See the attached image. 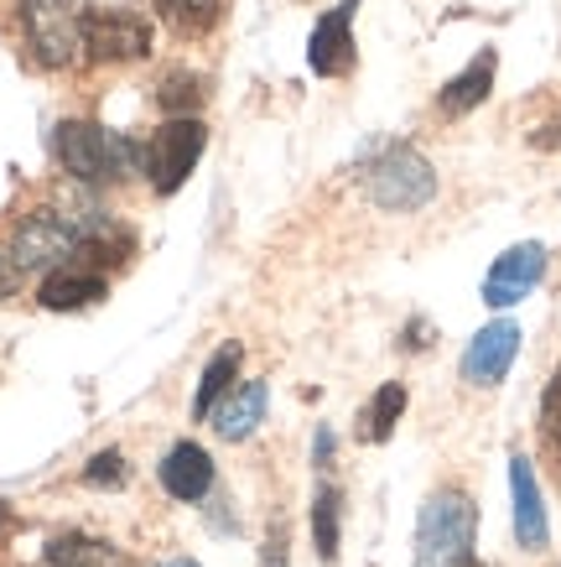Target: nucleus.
I'll return each mask as SVG.
<instances>
[{
	"instance_id": "bb28decb",
	"label": "nucleus",
	"mask_w": 561,
	"mask_h": 567,
	"mask_svg": "<svg viewBox=\"0 0 561 567\" xmlns=\"http://www.w3.org/2000/svg\"><path fill=\"white\" fill-rule=\"evenodd\" d=\"M411 349H426L432 344V323H411V339H406Z\"/></svg>"
},
{
	"instance_id": "9b49d317",
	"label": "nucleus",
	"mask_w": 561,
	"mask_h": 567,
	"mask_svg": "<svg viewBox=\"0 0 561 567\" xmlns=\"http://www.w3.org/2000/svg\"><path fill=\"white\" fill-rule=\"evenodd\" d=\"M510 489H515V536L526 551H541L551 526H546V505H541V484L530 474V458H510Z\"/></svg>"
},
{
	"instance_id": "4468645a",
	"label": "nucleus",
	"mask_w": 561,
	"mask_h": 567,
	"mask_svg": "<svg viewBox=\"0 0 561 567\" xmlns=\"http://www.w3.org/2000/svg\"><path fill=\"white\" fill-rule=\"evenodd\" d=\"M494 69H499V58H494V48H484L474 63L458 73V79H447V89H443V115H468V110H478V104L489 100Z\"/></svg>"
},
{
	"instance_id": "ddd939ff",
	"label": "nucleus",
	"mask_w": 561,
	"mask_h": 567,
	"mask_svg": "<svg viewBox=\"0 0 561 567\" xmlns=\"http://www.w3.org/2000/svg\"><path fill=\"white\" fill-rule=\"evenodd\" d=\"M266 385L260 380H250L245 391H229V401L224 406H214V432H219L224 443H245L250 432L266 422Z\"/></svg>"
},
{
	"instance_id": "aec40b11",
	"label": "nucleus",
	"mask_w": 561,
	"mask_h": 567,
	"mask_svg": "<svg viewBox=\"0 0 561 567\" xmlns=\"http://www.w3.org/2000/svg\"><path fill=\"white\" fill-rule=\"evenodd\" d=\"M156 11L167 17L172 32L198 37V32H208V27L219 21V0H156Z\"/></svg>"
},
{
	"instance_id": "9d476101",
	"label": "nucleus",
	"mask_w": 561,
	"mask_h": 567,
	"mask_svg": "<svg viewBox=\"0 0 561 567\" xmlns=\"http://www.w3.org/2000/svg\"><path fill=\"white\" fill-rule=\"evenodd\" d=\"M354 6L359 0H343L339 11H328L318 27H312V42H307V63L323 79H343L354 69Z\"/></svg>"
},
{
	"instance_id": "f257e3e1",
	"label": "nucleus",
	"mask_w": 561,
	"mask_h": 567,
	"mask_svg": "<svg viewBox=\"0 0 561 567\" xmlns=\"http://www.w3.org/2000/svg\"><path fill=\"white\" fill-rule=\"evenodd\" d=\"M478 511L458 489H437L416 516V567H468L474 563Z\"/></svg>"
},
{
	"instance_id": "7ed1b4c3",
	"label": "nucleus",
	"mask_w": 561,
	"mask_h": 567,
	"mask_svg": "<svg viewBox=\"0 0 561 567\" xmlns=\"http://www.w3.org/2000/svg\"><path fill=\"white\" fill-rule=\"evenodd\" d=\"M364 193H370V204L385 208V214H416V208H426L437 198V173H432V162H426L422 152L385 146L380 162L364 173Z\"/></svg>"
},
{
	"instance_id": "1a4fd4ad",
	"label": "nucleus",
	"mask_w": 561,
	"mask_h": 567,
	"mask_svg": "<svg viewBox=\"0 0 561 567\" xmlns=\"http://www.w3.org/2000/svg\"><path fill=\"white\" fill-rule=\"evenodd\" d=\"M515 354H520V328H515L510 318L478 328L474 344L463 349V380H468V385H499V380L510 375Z\"/></svg>"
},
{
	"instance_id": "4be33fe9",
	"label": "nucleus",
	"mask_w": 561,
	"mask_h": 567,
	"mask_svg": "<svg viewBox=\"0 0 561 567\" xmlns=\"http://www.w3.org/2000/svg\"><path fill=\"white\" fill-rule=\"evenodd\" d=\"M541 432H546V443L561 453V364H557V375H551V385H546V395H541Z\"/></svg>"
},
{
	"instance_id": "2eb2a0df",
	"label": "nucleus",
	"mask_w": 561,
	"mask_h": 567,
	"mask_svg": "<svg viewBox=\"0 0 561 567\" xmlns=\"http://www.w3.org/2000/svg\"><path fill=\"white\" fill-rule=\"evenodd\" d=\"M104 297V276L94 271H52L42 281V308L48 312H79V308H94Z\"/></svg>"
},
{
	"instance_id": "6ab92c4d",
	"label": "nucleus",
	"mask_w": 561,
	"mask_h": 567,
	"mask_svg": "<svg viewBox=\"0 0 561 567\" xmlns=\"http://www.w3.org/2000/svg\"><path fill=\"white\" fill-rule=\"evenodd\" d=\"M339 536H343L339 489H318V505H312V542H318V557H323V563L339 557Z\"/></svg>"
},
{
	"instance_id": "f8f14e48",
	"label": "nucleus",
	"mask_w": 561,
	"mask_h": 567,
	"mask_svg": "<svg viewBox=\"0 0 561 567\" xmlns=\"http://www.w3.org/2000/svg\"><path fill=\"white\" fill-rule=\"evenodd\" d=\"M162 489L172 499H204L214 489V458L198 443H177L162 464Z\"/></svg>"
},
{
	"instance_id": "a211bd4d",
	"label": "nucleus",
	"mask_w": 561,
	"mask_h": 567,
	"mask_svg": "<svg viewBox=\"0 0 561 567\" xmlns=\"http://www.w3.org/2000/svg\"><path fill=\"white\" fill-rule=\"evenodd\" d=\"M401 412H406V385H380L370 401V412H364V422H359V437H370V443H385L395 432V422H401Z\"/></svg>"
},
{
	"instance_id": "393cba45",
	"label": "nucleus",
	"mask_w": 561,
	"mask_h": 567,
	"mask_svg": "<svg viewBox=\"0 0 561 567\" xmlns=\"http://www.w3.org/2000/svg\"><path fill=\"white\" fill-rule=\"evenodd\" d=\"M17 281H21L17 260H11V250H0V297H11V292H17Z\"/></svg>"
},
{
	"instance_id": "0eeeda50",
	"label": "nucleus",
	"mask_w": 561,
	"mask_h": 567,
	"mask_svg": "<svg viewBox=\"0 0 561 567\" xmlns=\"http://www.w3.org/2000/svg\"><path fill=\"white\" fill-rule=\"evenodd\" d=\"M84 52L100 63H136L152 52V27L131 11H84Z\"/></svg>"
},
{
	"instance_id": "20e7f679",
	"label": "nucleus",
	"mask_w": 561,
	"mask_h": 567,
	"mask_svg": "<svg viewBox=\"0 0 561 567\" xmlns=\"http://www.w3.org/2000/svg\"><path fill=\"white\" fill-rule=\"evenodd\" d=\"M21 27L42 69L84 63V11L73 0H21Z\"/></svg>"
},
{
	"instance_id": "6e6552de",
	"label": "nucleus",
	"mask_w": 561,
	"mask_h": 567,
	"mask_svg": "<svg viewBox=\"0 0 561 567\" xmlns=\"http://www.w3.org/2000/svg\"><path fill=\"white\" fill-rule=\"evenodd\" d=\"M541 276H546V245H536V240L510 245L489 266V276H484V302L489 308H515V302H526Z\"/></svg>"
},
{
	"instance_id": "b1692460",
	"label": "nucleus",
	"mask_w": 561,
	"mask_h": 567,
	"mask_svg": "<svg viewBox=\"0 0 561 567\" xmlns=\"http://www.w3.org/2000/svg\"><path fill=\"white\" fill-rule=\"evenodd\" d=\"M266 567H287V526H271L266 536Z\"/></svg>"
},
{
	"instance_id": "cd10ccee",
	"label": "nucleus",
	"mask_w": 561,
	"mask_h": 567,
	"mask_svg": "<svg viewBox=\"0 0 561 567\" xmlns=\"http://www.w3.org/2000/svg\"><path fill=\"white\" fill-rule=\"evenodd\" d=\"M312 453H318V464H328V453H333V432H318V443H312Z\"/></svg>"
},
{
	"instance_id": "c756f323",
	"label": "nucleus",
	"mask_w": 561,
	"mask_h": 567,
	"mask_svg": "<svg viewBox=\"0 0 561 567\" xmlns=\"http://www.w3.org/2000/svg\"><path fill=\"white\" fill-rule=\"evenodd\" d=\"M162 567H198V563H187V557H172V563H162Z\"/></svg>"
},
{
	"instance_id": "f03ea898",
	"label": "nucleus",
	"mask_w": 561,
	"mask_h": 567,
	"mask_svg": "<svg viewBox=\"0 0 561 567\" xmlns=\"http://www.w3.org/2000/svg\"><path fill=\"white\" fill-rule=\"evenodd\" d=\"M136 141L110 136L94 121H63L58 125V162L73 183H110V177L136 173Z\"/></svg>"
},
{
	"instance_id": "423d86ee",
	"label": "nucleus",
	"mask_w": 561,
	"mask_h": 567,
	"mask_svg": "<svg viewBox=\"0 0 561 567\" xmlns=\"http://www.w3.org/2000/svg\"><path fill=\"white\" fill-rule=\"evenodd\" d=\"M204 146H208V131L198 121L177 115V121L162 125V131L152 136V146H146V177H152V188L156 193H177V188H183L187 173L198 167Z\"/></svg>"
},
{
	"instance_id": "f3484780",
	"label": "nucleus",
	"mask_w": 561,
	"mask_h": 567,
	"mask_svg": "<svg viewBox=\"0 0 561 567\" xmlns=\"http://www.w3.org/2000/svg\"><path fill=\"white\" fill-rule=\"evenodd\" d=\"M48 567H125V557L94 536H52Z\"/></svg>"
},
{
	"instance_id": "39448f33",
	"label": "nucleus",
	"mask_w": 561,
	"mask_h": 567,
	"mask_svg": "<svg viewBox=\"0 0 561 567\" xmlns=\"http://www.w3.org/2000/svg\"><path fill=\"white\" fill-rule=\"evenodd\" d=\"M79 245H84V229L63 214V208H37L27 219L17 224V235H11V260H17V271H52V266H63L69 256H79Z\"/></svg>"
},
{
	"instance_id": "412c9836",
	"label": "nucleus",
	"mask_w": 561,
	"mask_h": 567,
	"mask_svg": "<svg viewBox=\"0 0 561 567\" xmlns=\"http://www.w3.org/2000/svg\"><path fill=\"white\" fill-rule=\"evenodd\" d=\"M198 104H204V84L187 79V73H177V79L162 89V110H167V115H183V110H198Z\"/></svg>"
},
{
	"instance_id": "dca6fc26",
	"label": "nucleus",
	"mask_w": 561,
	"mask_h": 567,
	"mask_svg": "<svg viewBox=\"0 0 561 567\" xmlns=\"http://www.w3.org/2000/svg\"><path fill=\"white\" fill-rule=\"evenodd\" d=\"M239 380V344H224L214 360H208L204 380H198V395H193V416H214V406H219L224 395H229V385Z\"/></svg>"
},
{
	"instance_id": "5701e85b",
	"label": "nucleus",
	"mask_w": 561,
	"mask_h": 567,
	"mask_svg": "<svg viewBox=\"0 0 561 567\" xmlns=\"http://www.w3.org/2000/svg\"><path fill=\"white\" fill-rule=\"evenodd\" d=\"M84 480L94 484V489H110V484H125V458H120L115 447H110V453H94V458H89V468H84Z\"/></svg>"
},
{
	"instance_id": "c85d7f7f",
	"label": "nucleus",
	"mask_w": 561,
	"mask_h": 567,
	"mask_svg": "<svg viewBox=\"0 0 561 567\" xmlns=\"http://www.w3.org/2000/svg\"><path fill=\"white\" fill-rule=\"evenodd\" d=\"M6 526H11V511H6V505H0V536H6Z\"/></svg>"
},
{
	"instance_id": "a878e982",
	"label": "nucleus",
	"mask_w": 561,
	"mask_h": 567,
	"mask_svg": "<svg viewBox=\"0 0 561 567\" xmlns=\"http://www.w3.org/2000/svg\"><path fill=\"white\" fill-rule=\"evenodd\" d=\"M536 146H541V152H561V125H546V131H536Z\"/></svg>"
}]
</instances>
